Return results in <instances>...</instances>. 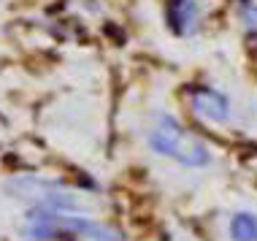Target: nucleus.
I'll return each instance as SVG.
<instances>
[{"label":"nucleus","instance_id":"obj_1","mask_svg":"<svg viewBox=\"0 0 257 241\" xmlns=\"http://www.w3.org/2000/svg\"><path fill=\"white\" fill-rule=\"evenodd\" d=\"M25 241H127V236L114 222L92 217L89 211H62V209H27L22 228Z\"/></svg>","mask_w":257,"mask_h":241},{"label":"nucleus","instance_id":"obj_2","mask_svg":"<svg viewBox=\"0 0 257 241\" xmlns=\"http://www.w3.org/2000/svg\"><path fill=\"white\" fill-rule=\"evenodd\" d=\"M147 147L155 155L184 165V168H206L214 160L208 144L165 111H157L152 116L147 128Z\"/></svg>","mask_w":257,"mask_h":241},{"label":"nucleus","instance_id":"obj_3","mask_svg":"<svg viewBox=\"0 0 257 241\" xmlns=\"http://www.w3.org/2000/svg\"><path fill=\"white\" fill-rule=\"evenodd\" d=\"M6 190L14 201L25 203L27 209H62V211H89V198L84 192L68 187L65 182L46 176H14Z\"/></svg>","mask_w":257,"mask_h":241},{"label":"nucleus","instance_id":"obj_4","mask_svg":"<svg viewBox=\"0 0 257 241\" xmlns=\"http://www.w3.org/2000/svg\"><path fill=\"white\" fill-rule=\"evenodd\" d=\"M206 19V11L200 0H165V25L173 36L192 38L200 33Z\"/></svg>","mask_w":257,"mask_h":241},{"label":"nucleus","instance_id":"obj_5","mask_svg":"<svg viewBox=\"0 0 257 241\" xmlns=\"http://www.w3.org/2000/svg\"><path fill=\"white\" fill-rule=\"evenodd\" d=\"M190 108L198 119L208 122V125H225L230 122L233 116V106H230V98L225 92L214 87H195L190 92Z\"/></svg>","mask_w":257,"mask_h":241},{"label":"nucleus","instance_id":"obj_6","mask_svg":"<svg viewBox=\"0 0 257 241\" xmlns=\"http://www.w3.org/2000/svg\"><path fill=\"white\" fill-rule=\"evenodd\" d=\"M235 14H238L241 27H244V36H246L249 49H252L254 57H257V3H254V0H238Z\"/></svg>","mask_w":257,"mask_h":241},{"label":"nucleus","instance_id":"obj_7","mask_svg":"<svg viewBox=\"0 0 257 241\" xmlns=\"http://www.w3.org/2000/svg\"><path fill=\"white\" fill-rule=\"evenodd\" d=\"M227 233H230L233 241H257V214H252V211L233 214Z\"/></svg>","mask_w":257,"mask_h":241}]
</instances>
